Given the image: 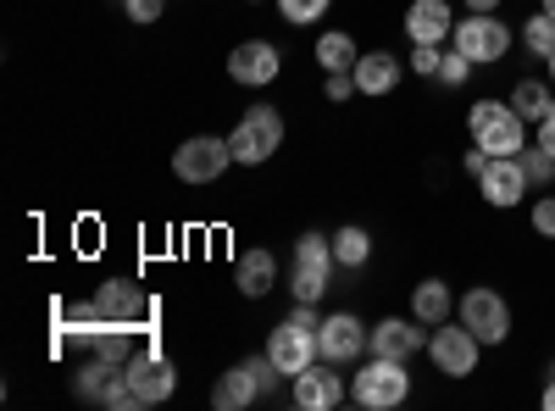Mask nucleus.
<instances>
[{
    "label": "nucleus",
    "mask_w": 555,
    "mask_h": 411,
    "mask_svg": "<svg viewBox=\"0 0 555 411\" xmlns=\"http://www.w3.org/2000/svg\"><path fill=\"white\" fill-rule=\"evenodd\" d=\"M289 395H295V406H300V411H334V406H345V378H339V373H328L322 361H311L306 373H295V378H289Z\"/></svg>",
    "instance_id": "f3484780"
},
{
    "label": "nucleus",
    "mask_w": 555,
    "mask_h": 411,
    "mask_svg": "<svg viewBox=\"0 0 555 411\" xmlns=\"http://www.w3.org/2000/svg\"><path fill=\"white\" fill-rule=\"evenodd\" d=\"M473 73H478V62H467V56H461L455 44H450V51L439 56V73H434V78H439L444 89H461V84H467Z\"/></svg>",
    "instance_id": "bb28decb"
},
{
    "label": "nucleus",
    "mask_w": 555,
    "mask_h": 411,
    "mask_svg": "<svg viewBox=\"0 0 555 411\" xmlns=\"http://www.w3.org/2000/svg\"><path fill=\"white\" fill-rule=\"evenodd\" d=\"M278 284V256L272 251H240V261H234V290L240 295H250V300H261L267 290Z\"/></svg>",
    "instance_id": "aec40b11"
},
{
    "label": "nucleus",
    "mask_w": 555,
    "mask_h": 411,
    "mask_svg": "<svg viewBox=\"0 0 555 411\" xmlns=\"http://www.w3.org/2000/svg\"><path fill=\"white\" fill-rule=\"evenodd\" d=\"M539 400H544V411H555V378L544 384V395H539Z\"/></svg>",
    "instance_id": "f704fd0d"
},
{
    "label": "nucleus",
    "mask_w": 555,
    "mask_h": 411,
    "mask_svg": "<svg viewBox=\"0 0 555 411\" xmlns=\"http://www.w3.org/2000/svg\"><path fill=\"white\" fill-rule=\"evenodd\" d=\"M416 350H428V334L416 317H384L373 323V339H366V356H389V361H411Z\"/></svg>",
    "instance_id": "2eb2a0df"
},
{
    "label": "nucleus",
    "mask_w": 555,
    "mask_h": 411,
    "mask_svg": "<svg viewBox=\"0 0 555 411\" xmlns=\"http://www.w3.org/2000/svg\"><path fill=\"white\" fill-rule=\"evenodd\" d=\"M522 44L539 56V62H550L555 56V17L550 12H539V17H528V28H522Z\"/></svg>",
    "instance_id": "393cba45"
},
{
    "label": "nucleus",
    "mask_w": 555,
    "mask_h": 411,
    "mask_svg": "<svg viewBox=\"0 0 555 411\" xmlns=\"http://www.w3.org/2000/svg\"><path fill=\"white\" fill-rule=\"evenodd\" d=\"M317 62H322V73H350L356 62H361V51H356V39L350 34H322L317 39Z\"/></svg>",
    "instance_id": "b1692460"
},
{
    "label": "nucleus",
    "mask_w": 555,
    "mask_h": 411,
    "mask_svg": "<svg viewBox=\"0 0 555 411\" xmlns=\"http://www.w3.org/2000/svg\"><path fill=\"white\" fill-rule=\"evenodd\" d=\"M250 7H261V0H250Z\"/></svg>",
    "instance_id": "4c0bfd02"
},
{
    "label": "nucleus",
    "mask_w": 555,
    "mask_h": 411,
    "mask_svg": "<svg viewBox=\"0 0 555 411\" xmlns=\"http://www.w3.org/2000/svg\"><path fill=\"white\" fill-rule=\"evenodd\" d=\"M322 95H328L334 106H345L350 95H361V89H356V73H328V84H322Z\"/></svg>",
    "instance_id": "2f4dec72"
},
{
    "label": "nucleus",
    "mask_w": 555,
    "mask_h": 411,
    "mask_svg": "<svg viewBox=\"0 0 555 411\" xmlns=\"http://www.w3.org/2000/svg\"><path fill=\"white\" fill-rule=\"evenodd\" d=\"M278 145H284V117H278L272 106H250V112L234 123V133H228V151H234L240 167H261V162H272Z\"/></svg>",
    "instance_id": "423d86ee"
},
{
    "label": "nucleus",
    "mask_w": 555,
    "mask_h": 411,
    "mask_svg": "<svg viewBox=\"0 0 555 411\" xmlns=\"http://www.w3.org/2000/svg\"><path fill=\"white\" fill-rule=\"evenodd\" d=\"M522 167H528V184H539V190H550L555 184V156L544 151V145H522Z\"/></svg>",
    "instance_id": "a878e982"
},
{
    "label": "nucleus",
    "mask_w": 555,
    "mask_h": 411,
    "mask_svg": "<svg viewBox=\"0 0 555 411\" xmlns=\"http://www.w3.org/2000/svg\"><path fill=\"white\" fill-rule=\"evenodd\" d=\"M533 145H544V151L555 156V112H550L544 123H533Z\"/></svg>",
    "instance_id": "473e14b6"
},
{
    "label": "nucleus",
    "mask_w": 555,
    "mask_h": 411,
    "mask_svg": "<svg viewBox=\"0 0 555 411\" xmlns=\"http://www.w3.org/2000/svg\"><path fill=\"white\" fill-rule=\"evenodd\" d=\"M439 56H444V44H411V62H405V67H411L416 78H434V73H439Z\"/></svg>",
    "instance_id": "c85d7f7f"
},
{
    "label": "nucleus",
    "mask_w": 555,
    "mask_h": 411,
    "mask_svg": "<svg viewBox=\"0 0 555 411\" xmlns=\"http://www.w3.org/2000/svg\"><path fill=\"white\" fill-rule=\"evenodd\" d=\"M317 306H306V300H295V317H284L272 334H267V356H272V368L284 373V378H295V373H306L311 361H322V350H317Z\"/></svg>",
    "instance_id": "f03ea898"
},
{
    "label": "nucleus",
    "mask_w": 555,
    "mask_h": 411,
    "mask_svg": "<svg viewBox=\"0 0 555 411\" xmlns=\"http://www.w3.org/2000/svg\"><path fill=\"white\" fill-rule=\"evenodd\" d=\"M528 222H533L539 240H555V195H539L533 211H528Z\"/></svg>",
    "instance_id": "c756f323"
},
{
    "label": "nucleus",
    "mask_w": 555,
    "mask_h": 411,
    "mask_svg": "<svg viewBox=\"0 0 555 411\" xmlns=\"http://www.w3.org/2000/svg\"><path fill=\"white\" fill-rule=\"evenodd\" d=\"M450 34H455L450 0H411L405 7V39L411 44H444Z\"/></svg>",
    "instance_id": "a211bd4d"
},
{
    "label": "nucleus",
    "mask_w": 555,
    "mask_h": 411,
    "mask_svg": "<svg viewBox=\"0 0 555 411\" xmlns=\"http://www.w3.org/2000/svg\"><path fill=\"white\" fill-rule=\"evenodd\" d=\"M455 317L483 339V350L512 339V306H505V295L489 290V284H473L467 295H461V300H455Z\"/></svg>",
    "instance_id": "6e6552de"
},
{
    "label": "nucleus",
    "mask_w": 555,
    "mask_h": 411,
    "mask_svg": "<svg viewBox=\"0 0 555 411\" xmlns=\"http://www.w3.org/2000/svg\"><path fill=\"white\" fill-rule=\"evenodd\" d=\"M544 73H550V84H555V56H550V62H544Z\"/></svg>",
    "instance_id": "e433bc0d"
},
{
    "label": "nucleus",
    "mask_w": 555,
    "mask_h": 411,
    "mask_svg": "<svg viewBox=\"0 0 555 411\" xmlns=\"http://www.w3.org/2000/svg\"><path fill=\"white\" fill-rule=\"evenodd\" d=\"M411 317H416L423 329L450 323V317H455V295H450V284H444V279H423V284L411 290Z\"/></svg>",
    "instance_id": "412c9836"
},
{
    "label": "nucleus",
    "mask_w": 555,
    "mask_h": 411,
    "mask_svg": "<svg viewBox=\"0 0 555 411\" xmlns=\"http://www.w3.org/2000/svg\"><path fill=\"white\" fill-rule=\"evenodd\" d=\"M122 17L128 23H156V17H167V0H122Z\"/></svg>",
    "instance_id": "7c9ffc66"
},
{
    "label": "nucleus",
    "mask_w": 555,
    "mask_h": 411,
    "mask_svg": "<svg viewBox=\"0 0 555 411\" xmlns=\"http://www.w3.org/2000/svg\"><path fill=\"white\" fill-rule=\"evenodd\" d=\"M328 240H334V261L339 267H366V261H373V234L356 228V222H345L339 234H328Z\"/></svg>",
    "instance_id": "5701e85b"
},
{
    "label": "nucleus",
    "mask_w": 555,
    "mask_h": 411,
    "mask_svg": "<svg viewBox=\"0 0 555 411\" xmlns=\"http://www.w3.org/2000/svg\"><path fill=\"white\" fill-rule=\"evenodd\" d=\"M328 7H334V0H278V12H284V23H295V28L317 23Z\"/></svg>",
    "instance_id": "cd10ccee"
},
{
    "label": "nucleus",
    "mask_w": 555,
    "mask_h": 411,
    "mask_svg": "<svg viewBox=\"0 0 555 411\" xmlns=\"http://www.w3.org/2000/svg\"><path fill=\"white\" fill-rule=\"evenodd\" d=\"M539 12H550V17H555V0H539Z\"/></svg>",
    "instance_id": "c9c22d12"
},
{
    "label": "nucleus",
    "mask_w": 555,
    "mask_h": 411,
    "mask_svg": "<svg viewBox=\"0 0 555 411\" xmlns=\"http://www.w3.org/2000/svg\"><path fill=\"white\" fill-rule=\"evenodd\" d=\"M467 12H478V17L483 12H500V0H467Z\"/></svg>",
    "instance_id": "72a5a7b5"
},
{
    "label": "nucleus",
    "mask_w": 555,
    "mask_h": 411,
    "mask_svg": "<svg viewBox=\"0 0 555 411\" xmlns=\"http://www.w3.org/2000/svg\"><path fill=\"white\" fill-rule=\"evenodd\" d=\"M228 167H234V151H228V140H217V133H195V140H183L172 151V172L183 184H217Z\"/></svg>",
    "instance_id": "9d476101"
},
{
    "label": "nucleus",
    "mask_w": 555,
    "mask_h": 411,
    "mask_svg": "<svg viewBox=\"0 0 555 411\" xmlns=\"http://www.w3.org/2000/svg\"><path fill=\"white\" fill-rule=\"evenodd\" d=\"M366 339H373V329H366L356 311H334V317H322V329H317V350H322L328 368H350V361H361Z\"/></svg>",
    "instance_id": "f8f14e48"
},
{
    "label": "nucleus",
    "mask_w": 555,
    "mask_h": 411,
    "mask_svg": "<svg viewBox=\"0 0 555 411\" xmlns=\"http://www.w3.org/2000/svg\"><path fill=\"white\" fill-rule=\"evenodd\" d=\"M151 311H156V306H151V295H139L128 279H106V284L95 290V300H83V306H78L83 323H117V329L145 323Z\"/></svg>",
    "instance_id": "0eeeda50"
},
{
    "label": "nucleus",
    "mask_w": 555,
    "mask_h": 411,
    "mask_svg": "<svg viewBox=\"0 0 555 411\" xmlns=\"http://www.w3.org/2000/svg\"><path fill=\"white\" fill-rule=\"evenodd\" d=\"M122 378L133 384L139 406H156V400H167V395L178 389V373H172V361H167V356H156V350L133 356L128 368H122Z\"/></svg>",
    "instance_id": "dca6fc26"
},
{
    "label": "nucleus",
    "mask_w": 555,
    "mask_h": 411,
    "mask_svg": "<svg viewBox=\"0 0 555 411\" xmlns=\"http://www.w3.org/2000/svg\"><path fill=\"white\" fill-rule=\"evenodd\" d=\"M467 128H473V145L489 151V156H522V145H528L522 112L512 101H494V95L467 106Z\"/></svg>",
    "instance_id": "f257e3e1"
},
{
    "label": "nucleus",
    "mask_w": 555,
    "mask_h": 411,
    "mask_svg": "<svg viewBox=\"0 0 555 411\" xmlns=\"http://www.w3.org/2000/svg\"><path fill=\"white\" fill-rule=\"evenodd\" d=\"M334 240L328 234H300L295 240V272H289V290H295V300H306V306H317L322 295H328V284H334Z\"/></svg>",
    "instance_id": "39448f33"
},
{
    "label": "nucleus",
    "mask_w": 555,
    "mask_h": 411,
    "mask_svg": "<svg viewBox=\"0 0 555 411\" xmlns=\"http://www.w3.org/2000/svg\"><path fill=\"white\" fill-rule=\"evenodd\" d=\"M428 356H434V373H444V378H473L478 373V356H483V339L461 323H439L434 334H428Z\"/></svg>",
    "instance_id": "1a4fd4ad"
},
{
    "label": "nucleus",
    "mask_w": 555,
    "mask_h": 411,
    "mask_svg": "<svg viewBox=\"0 0 555 411\" xmlns=\"http://www.w3.org/2000/svg\"><path fill=\"white\" fill-rule=\"evenodd\" d=\"M350 400L366 406V411H395V406H405V400H411V373H405V361L373 356L366 368H356Z\"/></svg>",
    "instance_id": "7ed1b4c3"
},
{
    "label": "nucleus",
    "mask_w": 555,
    "mask_h": 411,
    "mask_svg": "<svg viewBox=\"0 0 555 411\" xmlns=\"http://www.w3.org/2000/svg\"><path fill=\"white\" fill-rule=\"evenodd\" d=\"M278 73H284V56H278L272 39H245L228 51V78L245 84V89H267Z\"/></svg>",
    "instance_id": "4468645a"
},
{
    "label": "nucleus",
    "mask_w": 555,
    "mask_h": 411,
    "mask_svg": "<svg viewBox=\"0 0 555 411\" xmlns=\"http://www.w3.org/2000/svg\"><path fill=\"white\" fill-rule=\"evenodd\" d=\"M278 378H284V373L272 368V356H261V361H240V368H228L222 384L211 389V406H217V411H245V406H250L256 395H267Z\"/></svg>",
    "instance_id": "9b49d317"
},
{
    "label": "nucleus",
    "mask_w": 555,
    "mask_h": 411,
    "mask_svg": "<svg viewBox=\"0 0 555 411\" xmlns=\"http://www.w3.org/2000/svg\"><path fill=\"white\" fill-rule=\"evenodd\" d=\"M450 44L467 62H478V67H494V62H505L512 56V44H517V34L505 28L494 12H467V17H455V34H450Z\"/></svg>",
    "instance_id": "20e7f679"
},
{
    "label": "nucleus",
    "mask_w": 555,
    "mask_h": 411,
    "mask_svg": "<svg viewBox=\"0 0 555 411\" xmlns=\"http://www.w3.org/2000/svg\"><path fill=\"white\" fill-rule=\"evenodd\" d=\"M350 73H356V89H361V95L384 101V95H395V89H400L405 62H400V56H389V51H361V62H356Z\"/></svg>",
    "instance_id": "6ab92c4d"
},
{
    "label": "nucleus",
    "mask_w": 555,
    "mask_h": 411,
    "mask_svg": "<svg viewBox=\"0 0 555 411\" xmlns=\"http://www.w3.org/2000/svg\"><path fill=\"white\" fill-rule=\"evenodd\" d=\"M512 106L522 112V123H544L555 112V84L550 78H517L512 84Z\"/></svg>",
    "instance_id": "4be33fe9"
},
{
    "label": "nucleus",
    "mask_w": 555,
    "mask_h": 411,
    "mask_svg": "<svg viewBox=\"0 0 555 411\" xmlns=\"http://www.w3.org/2000/svg\"><path fill=\"white\" fill-rule=\"evenodd\" d=\"M528 190H533V184H528L522 156H489V162H483V172H478V195H483L494 211L522 206V195H528Z\"/></svg>",
    "instance_id": "ddd939ff"
}]
</instances>
